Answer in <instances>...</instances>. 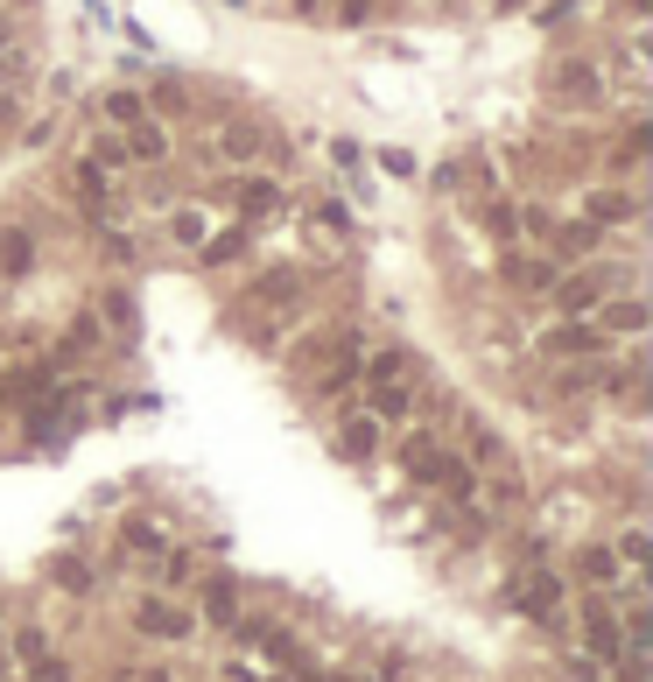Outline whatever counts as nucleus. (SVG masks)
<instances>
[{"mask_svg": "<svg viewBox=\"0 0 653 682\" xmlns=\"http://www.w3.org/2000/svg\"><path fill=\"white\" fill-rule=\"evenodd\" d=\"M513 598H521V612L548 619L555 605H563V584H555V577H534V584H521V592H513Z\"/></svg>", "mask_w": 653, "mask_h": 682, "instance_id": "nucleus-13", "label": "nucleus"}, {"mask_svg": "<svg viewBox=\"0 0 653 682\" xmlns=\"http://www.w3.org/2000/svg\"><path fill=\"white\" fill-rule=\"evenodd\" d=\"M555 246H563V254H590V246H598V225H563V233H555Z\"/></svg>", "mask_w": 653, "mask_h": 682, "instance_id": "nucleus-23", "label": "nucleus"}, {"mask_svg": "<svg viewBox=\"0 0 653 682\" xmlns=\"http://www.w3.org/2000/svg\"><path fill=\"white\" fill-rule=\"evenodd\" d=\"M218 156H225V162H254V156H260V127H246V120L218 127Z\"/></svg>", "mask_w": 653, "mask_h": 682, "instance_id": "nucleus-11", "label": "nucleus"}, {"mask_svg": "<svg viewBox=\"0 0 653 682\" xmlns=\"http://www.w3.org/2000/svg\"><path fill=\"white\" fill-rule=\"evenodd\" d=\"M133 627L156 633V640H183L190 633V612H176L169 598H141V605H133Z\"/></svg>", "mask_w": 653, "mask_h": 682, "instance_id": "nucleus-5", "label": "nucleus"}, {"mask_svg": "<svg viewBox=\"0 0 653 682\" xmlns=\"http://www.w3.org/2000/svg\"><path fill=\"white\" fill-rule=\"evenodd\" d=\"M127 156H141V162H162V156H169V135H162L156 120H148V113L133 120V141H127Z\"/></svg>", "mask_w": 653, "mask_h": 682, "instance_id": "nucleus-15", "label": "nucleus"}, {"mask_svg": "<svg viewBox=\"0 0 653 682\" xmlns=\"http://www.w3.org/2000/svg\"><path fill=\"white\" fill-rule=\"evenodd\" d=\"M485 225H492L499 239H521V212H513V204H492V212H485Z\"/></svg>", "mask_w": 653, "mask_h": 682, "instance_id": "nucleus-26", "label": "nucleus"}, {"mask_svg": "<svg viewBox=\"0 0 653 682\" xmlns=\"http://www.w3.org/2000/svg\"><path fill=\"white\" fill-rule=\"evenodd\" d=\"M288 296H296V275H288V268H275L260 281V302H288Z\"/></svg>", "mask_w": 653, "mask_h": 682, "instance_id": "nucleus-30", "label": "nucleus"}, {"mask_svg": "<svg viewBox=\"0 0 653 682\" xmlns=\"http://www.w3.org/2000/svg\"><path fill=\"white\" fill-rule=\"evenodd\" d=\"M239 204H246V219H267V212L281 204V191H275V183H246V191H239Z\"/></svg>", "mask_w": 653, "mask_h": 682, "instance_id": "nucleus-21", "label": "nucleus"}, {"mask_svg": "<svg viewBox=\"0 0 653 682\" xmlns=\"http://www.w3.org/2000/svg\"><path fill=\"white\" fill-rule=\"evenodd\" d=\"M14 648H22V661H35V654H50V640H43V627H29V633H14Z\"/></svg>", "mask_w": 653, "mask_h": 682, "instance_id": "nucleus-33", "label": "nucleus"}, {"mask_svg": "<svg viewBox=\"0 0 653 682\" xmlns=\"http://www.w3.org/2000/svg\"><path fill=\"white\" fill-rule=\"evenodd\" d=\"M576 571H584L590 584H611V577H619V556H611V548H584V556H576Z\"/></svg>", "mask_w": 653, "mask_h": 682, "instance_id": "nucleus-19", "label": "nucleus"}, {"mask_svg": "<svg viewBox=\"0 0 653 682\" xmlns=\"http://www.w3.org/2000/svg\"><path fill=\"white\" fill-rule=\"evenodd\" d=\"M85 162H99V169H120V162H127V141H113V135H106V141H92V156H85Z\"/></svg>", "mask_w": 653, "mask_h": 682, "instance_id": "nucleus-29", "label": "nucleus"}, {"mask_svg": "<svg viewBox=\"0 0 653 682\" xmlns=\"http://www.w3.org/2000/svg\"><path fill=\"white\" fill-rule=\"evenodd\" d=\"M590 324H598L604 338H611V331H625V338H632V331H646V302H632V296H625V302H604V310L590 317Z\"/></svg>", "mask_w": 653, "mask_h": 682, "instance_id": "nucleus-10", "label": "nucleus"}, {"mask_svg": "<svg viewBox=\"0 0 653 682\" xmlns=\"http://www.w3.org/2000/svg\"><path fill=\"white\" fill-rule=\"evenodd\" d=\"M604 281L611 275H598V268H590V275H569V281H555V310H563V317H584V310H598V302H604Z\"/></svg>", "mask_w": 653, "mask_h": 682, "instance_id": "nucleus-4", "label": "nucleus"}, {"mask_svg": "<svg viewBox=\"0 0 653 682\" xmlns=\"http://www.w3.org/2000/svg\"><path fill=\"white\" fill-rule=\"evenodd\" d=\"M499 8H527V0H499Z\"/></svg>", "mask_w": 653, "mask_h": 682, "instance_id": "nucleus-37", "label": "nucleus"}, {"mask_svg": "<svg viewBox=\"0 0 653 682\" xmlns=\"http://www.w3.org/2000/svg\"><path fill=\"white\" fill-rule=\"evenodd\" d=\"M400 373H408V359H400V352L387 345V352H373V366H366V381H400Z\"/></svg>", "mask_w": 653, "mask_h": 682, "instance_id": "nucleus-25", "label": "nucleus"}, {"mask_svg": "<svg viewBox=\"0 0 653 682\" xmlns=\"http://www.w3.org/2000/svg\"><path fill=\"white\" fill-rule=\"evenodd\" d=\"M141 99H133V92H106V120H120V127H133V120H141Z\"/></svg>", "mask_w": 653, "mask_h": 682, "instance_id": "nucleus-24", "label": "nucleus"}, {"mask_svg": "<svg viewBox=\"0 0 653 682\" xmlns=\"http://www.w3.org/2000/svg\"><path fill=\"white\" fill-rule=\"evenodd\" d=\"M106 191H113L106 169H99V162H78V198H85V212H106Z\"/></svg>", "mask_w": 653, "mask_h": 682, "instance_id": "nucleus-17", "label": "nucleus"}, {"mask_svg": "<svg viewBox=\"0 0 653 682\" xmlns=\"http://www.w3.org/2000/svg\"><path fill=\"white\" fill-rule=\"evenodd\" d=\"M366 415H373V423H400V415H408L415 408V394H408V381H366Z\"/></svg>", "mask_w": 653, "mask_h": 682, "instance_id": "nucleus-6", "label": "nucleus"}, {"mask_svg": "<svg viewBox=\"0 0 653 682\" xmlns=\"http://www.w3.org/2000/svg\"><path fill=\"white\" fill-rule=\"evenodd\" d=\"M0 268H8V275H29V268H35V239H29V233H0Z\"/></svg>", "mask_w": 653, "mask_h": 682, "instance_id": "nucleus-16", "label": "nucleus"}, {"mask_svg": "<svg viewBox=\"0 0 653 682\" xmlns=\"http://www.w3.org/2000/svg\"><path fill=\"white\" fill-rule=\"evenodd\" d=\"M169 233H176L183 246H204V233H211V225H204V212H190V204H183V212L169 219Z\"/></svg>", "mask_w": 653, "mask_h": 682, "instance_id": "nucleus-22", "label": "nucleus"}, {"mask_svg": "<svg viewBox=\"0 0 653 682\" xmlns=\"http://www.w3.org/2000/svg\"><path fill=\"white\" fill-rule=\"evenodd\" d=\"M640 204H632L625 191H590V225H625Z\"/></svg>", "mask_w": 653, "mask_h": 682, "instance_id": "nucleus-14", "label": "nucleus"}, {"mask_svg": "<svg viewBox=\"0 0 653 682\" xmlns=\"http://www.w3.org/2000/svg\"><path fill=\"white\" fill-rule=\"evenodd\" d=\"M584 640H590V654H598V661H619L625 654V627L611 619V605H598V598L584 605Z\"/></svg>", "mask_w": 653, "mask_h": 682, "instance_id": "nucleus-2", "label": "nucleus"}, {"mask_svg": "<svg viewBox=\"0 0 653 682\" xmlns=\"http://www.w3.org/2000/svg\"><path fill=\"white\" fill-rule=\"evenodd\" d=\"M8 113H14V99H8V92H0V120H8Z\"/></svg>", "mask_w": 653, "mask_h": 682, "instance_id": "nucleus-35", "label": "nucleus"}, {"mask_svg": "<svg viewBox=\"0 0 653 682\" xmlns=\"http://www.w3.org/2000/svg\"><path fill=\"white\" fill-rule=\"evenodd\" d=\"M56 584H64V592H92V571L78 556H64V563H56Z\"/></svg>", "mask_w": 653, "mask_h": 682, "instance_id": "nucleus-27", "label": "nucleus"}, {"mask_svg": "<svg viewBox=\"0 0 653 682\" xmlns=\"http://www.w3.org/2000/svg\"><path fill=\"white\" fill-rule=\"evenodd\" d=\"M611 338L590 324V317H569V324H555L548 338H542V352H555V359H576V352H604Z\"/></svg>", "mask_w": 653, "mask_h": 682, "instance_id": "nucleus-3", "label": "nucleus"}, {"mask_svg": "<svg viewBox=\"0 0 653 682\" xmlns=\"http://www.w3.org/2000/svg\"><path fill=\"white\" fill-rule=\"evenodd\" d=\"M555 92H563V99H598L604 78L590 64H563V71H555Z\"/></svg>", "mask_w": 653, "mask_h": 682, "instance_id": "nucleus-12", "label": "nucleus"}, {"mask_svg": "<svg viewBox=\"0 0 653 682\" xmlns=\"http://www.w3.org/2000/svg\"><path fill=\"white\" fill-rule=\"evenodd\" d=\"M204 619H211V627H239V584L225 571L204 584Z\"/></svg>", "mask_w": 653, "mask_h": 682, "instance_id": "nucleus-8", "label": "nucleus"}, {"mask_svg": "<svg viewBox=\"0 0 653 682\" xmlns=\"http://www.w3.org/2000/svg\"><path fill=\"white\" fill-rule=\"evenodd\" d=\"M296 8H302V14H317V0H296Z\"/></svg>", "mask_w": 653, "mask_h": 682, "instance_id": "nucleus-36", "label": "nucleus"}, {"mask_svg": "<svg viewBox=\"0 0 653 682\" xmlns=\"http://www.w3.org/2000/svg\"><path fill=\"white\" fill-rule=\"evenodd\" d=\"M569 8H576V0H555V8H542V22H563Z\"/></svg>", "mask_w": 653, "mask_h": 682, "instance_id": "nucleus-34", "label": "nucleus"}, {"mask_svg": "<svg viewBox=\"0 0 653 682\" xmlns=\"http://www.w3.org/2000/svg\"><path fill=\"white\" fill-rule=\"evenodd\" d=\"M338 450H344V458H358V465H366V458H379V423H373V415H344V429H338Z\"/></svg>", "mask_w": 653, "mask_h": 682, "instance_id": "nucleus-7", "label": "nucleus"}, {"mask_svg": "<svg viewBox=\"0 0 653 682\" xmlns=\"http://www.w3.org/2000/svg\"><path fill=\"white\" fill-rule=\"evenodd\" d=\"M29 675H35V682H71V669H64L56 654H35V661H29Z\"/></svg>", "mask_w": 653, "mask_h": 682, "instance_id": "nucleus-31", "label": "nucleus"}, {"mask_svg": "<svg viewBox=\"0 0 653 682\" xmlns=\"http://www.w3.org/2000/svg\"><path fill=\"white\" fill-rule=\"evenodd\" d=\"M400 458H408V471H415V479H443V465H450V450L443 444H436V437H408V450H400Z\"/></svg>", "mask_w": 653, "mask_h": 682, "instance_id": "nucleus-9", "label": "nucleus"}, {"mask_svg": "<svg viewBox=\"0 0 653 682\" xmlns=\"http://www.w3.org/2000/svg\"><path fill=\"white\" fill-rule=\"evenodd\" d=\"M246 254V233H218V239H204V268H225V260H239Z\"/></svg>", "mask_w": 653, "mask_h": 682, "instance_id": "nucleus-20", "label": "nucleus"}, {"mask_svg": "<svg viewBox=\"0 0 653 682\" xmlns=\"http://www.w3.org/2000/svg\"><path fill=\"white\" fill-rule=\"evenodd\" d=\"M106 324L133 331V296H127V289H113V296H106Z\"/></svg>", "mask_w": 653, "mask_h": 682, "instance_id": "nucleus-28", "label": "nucleus"}, {"mask_svg": "<svg viewBox=\"0 0 653 682\" xmlns=\"http://www.w3.org/2000/svg\"><path fill=\"white\" fill-rule=\"evenodd\" d=\"M619 556H625V563H646V556H653V542H646V535H640V528H632V535H625V542H619Z\"/></svg>", "mask_w": 653, "mask_h": 682, "instance_id": "nucleus-32", "label": "nucleus"}, {"mask_svg": "<svg viewBox=\"0 0 653 682\" xmlns=\"http://www.w3.org/2000/svg\"><path fill=\"white\" fill-rule=\"evenodd\" d=\"M0 50H8V22H0Z\"/></svg>", "mask_w": 653, "mask_h": 682, "instance_id": "nucleus-38", "label": "nucleus"}, {"mask_svg": "<svg viewBox=\"0 0 653 682\" xmlns=\"http://www.w3.org/2000/svg\"><path fill=\"white\" fill-rule=\"evenodd\" d=\"M120 542L133 548V556H162V528H156V521H127Z\"/></svg>", "mask_w": 653, "mask_h": 682, "instance_id": "nucleus-18", "label": "nucleus"}, {"mask_svg": "<svg viewBox=\"0 0 653 682\" xmlns=\"http://www.w3.org/2000/svg\"><path fill=\"white\" fill-rule=\"evenodd\" d=\"M499 275H506V281H513L521 296H548L555 281H563V275H555V260H548V254H506V260H499Z\"/></svg>", "mask_w": 653, "mask_h": 682, "instance_id": "nucleus-1", "label": "nucleus"}]
</instances>
